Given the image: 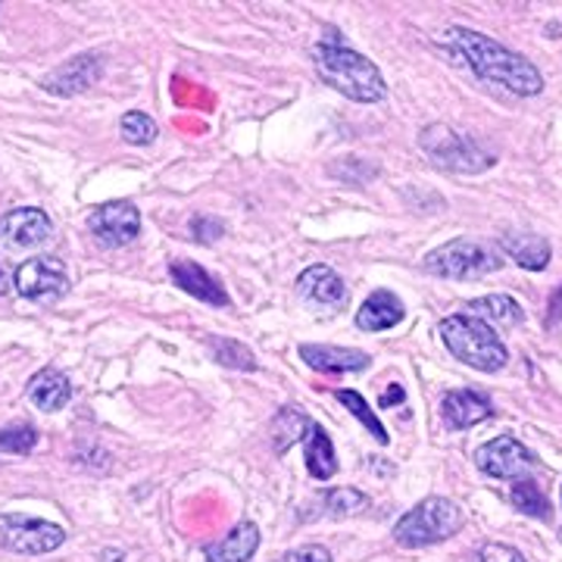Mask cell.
<instances>
[{"label":"cell","instance_id":"obj_9","mask_svg":"<svg viewBox=\"0 0 562 562\" xmlns=\"http://www.w3.org/2000/svg\"><path fill=\"white\" fill-rule=\"evenodd\" d=\"M50 235H54V222L47 220L44 210H35V206L10 210L0 220V244L10 250H35L50 241Z\"/></svg>","mask_w":562,"mask_h":562},{"label":"cell","instance_id":"obj_24","mask_svg":"<svg viewBox=\"0 0 562 562\" xmlns=\"http://www.w3.org/2000/svg\"><path fill=\"white\" fill-rule=\"evenodd\" d=\"M306 428H310V419L303 416V413H297V409H281L279 416H276V422H272V438H276V450L279 453H284L288 447L294 441H301L303 435H306Z\"/></svg>","mask_w":562,"mask_h":562},{"label":"cell","instance_id":"obj_5","mask_svg":"<svg viewBox=\"0 0 562 562\" xmlns=\"http://www.w3.org/2000/svg\"><path fill=\"white\" fill-rule=\"evenodd\" d=\"M419 147L425 150V157L435 162L438 169H447V172H460V176H475V172H484L494 157L479 147L472 138H465L460 132L447 128L441 122L428 125L419 135Z\"/></svg>","mask_w":562,"mask_h":562},{"label":"cell","instance_id":"obj_19","mask_svg":"<svg viewBox=\"0 0 562 562\" xmlns=\"http://www.w3.org/2000/svg\"><path fill=\"white\" fill-rule=\"evenodd\" d=\"M72 397V384L60 369H41L38 375L29 382V401L44 413H57Z\"/></svg>","mask_w":562,"mask_h":562},{"label":"cell","instance_id":"obj_25","mask_svg":"<svg viewBox=\"0 0 562 562\" xmlns=\"http://www.w3.org/2000/svg\"><path fill=\"white\" fill-rule=\"evenodd\" d=\"M322 503H325L328 516L347 519V516H360L362 509L369 506V497L360 494V491H353V487H335V491L322 494Z\"/></svg>","mask_w":562,"mask_h":562},{"label":"cell","instance_id":"obj_27","mask_svg":"<svg viewBox=\"0 0 562 562\" xmlns=\"http://www.w3.org/2000/svg\"><path fill=\"white\" fill-rule=\"evenodd\" d=\"M338 401H341L344 406H347V409H350V413H353V416L362 422V428H366V431H369L375 441L379 443L391 441V438H387V431H384V425L379 422V416L369 409V403L362 401L357 391H338Z\"/></svg>","mask_w":562,"mask_h":562},{"label":"cell","instance_id":"obj_14","mask_svg":"<svg viewBox=\"0 0 562 562\" xmlns=\"http://www.w3.org/2000/svg\"><path fill=\"white\" fill-rule=\"evenodd\" d=\"M169 276H172V281L179 284L181 291H188L191 297L210 303V306H228L225 288H222L220 281L213 279L203 266H198V262L176 260L169 266Z\"/></svg>","mask_w":562,"mask_h":562},{"label":"cell","instance_id":"obj_33","mask_svg":"<svg viewBox=\"0 0 562 562\" xmlns=\"http://www.w3.org/2000/svg\"><path fill=\"white\" fill-rule=\"evenodd\" d=\"M403 401V387L401 384H391V387H387V391H384L382 394V406H394V403H401Z\"/></svg>","mask_w":562,"mask_h":562},{"label":"cell","instance_id":"obj_16","mask_svg":"<svg viewBox=\"0 0 562 562\" xmlns=\"http://www.w3.org/2000/svg\"><path fill=\"white\" fill-rule=\"evenodd\" d=\"M443 422L453 428V431H460V428H472V425H479L484 422L494 409H491V403L484 401L482 394H475V391H450V394H443Z\"/></svg>","mask_w":562,"mask_h":562},{"label":"cell","instance_id":"obj_2","mask_svg":"<svg viewBox=\"0 0 562 562\" xmlns=\"http://www.w3.org/2000/svg\"><path fill=\"white\" fill-rule=\"evenodd\" d=\"M313 63L319 69V76L325 85H331L335 91H341L344 98L357 103H379L387 94L379 66L357 54L347 44H331L322 41L319 47L313 50Z\"/></svg>","mask_w":562,"mask_h":562},{"label":"cell","instance_id":"obj_13","mask_svg":"<svg viewBox=\"0 0 562 562\" xmlns=\"http://www.w3.org/2000/svg\"><path fill=\"white\" fill-rule=\"evenodd\" d=\"M297 291L303 301L316 303V306H331L338 310L347 303V288H344L341 276L328 266H310L297 279Z\"/></svg>","mask_w":562,"mask_h":562},{"label":"cell","instance_id":"obj_29","mask_svg":"<svg viewBox=\"0 0 562 562\" xmlns=\"http://www.w3.org/2000/svg\"><path fill=\"white\" fill-rule=\"evenodd\" d=\"M38 443V431L32 425H10V428H0V450L3 453H29L32 447Z\"/></svg>","mask_w":562,"mask_h":562},{"label":"cell","instance_id":"obj_12","mask_svg":"<svg viewBox=\"0 0 562 562\" xmlns=\"http://www.w3.org/2000/svg\"><path fill=\"white\" fill-rule=\"evenodd\" d=\"M101 66L103 60L98 54H81L76 60L63 63L60 69H54L47 79H44V88L60 94V98H69V94H79L85 88H91L94 81L101 79Z\"/></svg>","mask_w":562,"mask_h":562},{"label":"cell","instance_id":"obj_8","mask_svg":"<svg viewBox=\"0 0 562 562\" xmlns=\"http://www.w3.org/2000/svg\"><path fill=\"white\" fill-rule=\"evenodd\" d=\"M0 541L13 553L41 557V553L57 550L66 541V531L60 525L32 519V516H3L0 519Z\"/></svg>","mask_w":562,"mask_h":562},{"label":"cell","instance_id":"obj_17","mask_svg":"<svg viewBox=\"0 0 562 562\" xmlns=\"http://www.w3.org/2000/svg\"><path fill=\"white\" fill-rule=\"evenodd\" d=\"M301 357L306 366L319 372H360L369 366V357L362 350H344V347H328V344H303Z\"/></svg>","mask_w":562,"mask_h":562},{"label":"cell","instance_id":"obj_6","mask_svg":"<svg viewBox=\"0 0 562 562\" xmlns=\"http://www.w3.org/2000/svg\"><path fill=\"white\" fill-rule=\"evenodd\" d=\"M501 266L503 260L487 247V244L469 241V238L443 244L435 254H428V260H425V269H428V272L453 281L484 279V276L497 272Z\"/></svg>","mask_w":562,"mask_h":562},{"label":"cell","instance_id":"obj_15","mask_svg":"<svg viewBox=\"0 0 562 562\" xmlns=\"http://www.w3.org/2000/svg\"><path fill=\"white\" fill-rule=\"evenodd\" d=\"M260 547V528L254 522L235 525L225 538L206 547L210 562H247Z\"/></svg>","mask_w":562,"mask_h":562},{"label":"cell","instance_id":"obj_23","mask_svg":"<svg viewBox=\"0 0 562 562\" xmlns=\"http://www.w3.org/2000/svg\"><path fill=\"white\" fill-rule=\"evenodd\" d=\"M513 506L519 509V513H525V516H531V519H550V503H547V497H543V491L538 487L535 482H528V479H522V482L513 484Z\"/></svg>","mask_w":562,"mask_h":562},{"label":"cell","instance_id":"obj_21","mask_svg":"<svg viewBox=\"0 0 562 562\" xmlns=\"http://www.w3.org/2000/svg\"><path fill=\"white\" fill-rule=\"evenodd\" d=\"M403 319V303L401 297H394L391 291H375L369 294L366 303L357 313V325L362 331H384V328H394Z\"/></svg>","mask_w":562,"mask_h":562},{"label":"cell","instance_id":"obj_22","mask_svg":"<svg viewBox=\"0 0 562 562\" xmlns=\"http://www.w3.org/2000/svg\"><path fill=\"white\" fill-rule=\"evenodd\" d=\"M469 316L487 322L491 328H513L525 319L522 306L513 301L509 294H487L469 303Z\"/></svg>","mask_w":562,"mask_h":562},{"label":"cell","instance_id":"obj_7","mask_svg":"<svg viewBox=\"0 0 562 562\" xmlns=\"http://www.w3.org/2000/svg\"><path fill=\"white\" fill-rule=\"evenodd\" d=\"M13 288L32 303H57L69 291V269L57 257H32L13 272Z\"/></svg>","mask_w":562,"mask_h":562},{"label":"cell","instance_id":"obj_26","mask_svg":"<svg viewBox=\"0 0 562 562\" xmlns=\"http://www.w3.org/2000/svg\"><path fill=\"white\" fill-rule=\"evenodd\" d=\"M210 350H213V357H216L222 366H228V369H244V372H254V369H257L254 353H250V350H247L241 341L210 338Z\"/></svg>","mask_w":562,"mask_h":562},{"label":"cell","instance_id":"obj_4","mask_svg":"<svg viewBox=\"0 0 562 562\" xmlns=\"http://www.w3.org/2000/svg\"><path fill=\"white\" fill-rule=\"evenodd\" d=\"M460 525L462 513L457 503L443 501V497H428L403 516L394 528V538L403 547H431V543L453 538L460 531Z\"/></svg>","mask_w":562,"mask_h":562},{"label":"cell","instance_id":"obj_34","mask_svg":"<svg viewBox=\"0 0 562 562\" xmlns=\"http://www.w3.org/2000/svg\"><path fill=\"white\" fill-rule=\"evenodd\" d=\"M10 291V284H7V269L0 266V294H7Z\"/></svg>","mask_w":562,"mask_h":562},{"label":"cell","instance_id":"obj_1","mask_svg":"<svg viewBox=\"0 0 562 562\" xmlns=\"http://www.w3.org/2000/svg\"><path fill=\"white\" fill-rule=\"evenodd\" d=\"M447 41L457 47L462 60L469 63V69L484 81H497L503 88H509L513 94L531 98L543 88L541 72L535 63H528L522 54L503 47L501 41L487 38L482 32H469V29H450Z\"/></svg>","mask_w":562,"mask_h":562},{"label":"cell","instance_id":"obj_10","mask_svg":"<svg viewBox=\"0 0 562 562\" xmlns=\"http://www.w3.org/2000/svg\"><path fill=\"white\" fill-rule=\"evenodd\" d=\"M88 225H91L94 238L106 244V247H125V244H132L138 238L140 213L138 206H132L128 201L103 203V206H98L91 213Z\"/></svg>","mask_w":562,"mask_h":562},{"label":"cell","instance_id":"obj_18","mask_svg":"<svg viewBox=\"0 0 562 562\" xmlns=\"http://www.w3.org/2000/svg\"><path fill=\"white\" fill-rule=\"evenodd\" d=\"M501 247L506 257L519 262L528 272H541L550 266V241L535 235V232H513V235H503Z\"/></svg>","mask_w":562,"mask_h":562},{"label":"cell","instance_id":"obj_32","mask_svg":"<svg viewBox=\"0 0 562 562\" xmlns=\"http://www.w3.org/2000/svg\"><path fill=\"white\" fill-rule=\"evenodd\" d=\"M191 235H194V238H198V241H203V244L216 241V238L222 235V222L194 220V222H191Z\"/></svg>","mask_w":562,"mask_h":562},{"label":"cell","instance_id":"obj_11","mask_svg":"<svg viewBox=\"0 0 562 562\" xmlns=\"http://www.w3.org/2000/svg\"><path fill=\"white\" fill-rule=\"evenodd\" d=\"M531 462L535 460H531L528 447L516 438H509V435L494 438V441H487L475 450V465L491 479H519Z\"/></svg>","mask_w":562,"mask_h":562},{"label":"cell","instance_id":"obj_30","mask_svg":"<svg viewBox=\"0 0 562 562\" xmlns=\"http://www.w3.org/2000/svg\"><path fill=\"white\" fill-rule=\"evenodd\" d=\"M482 562H525V560L516 547H506V543H487V547H482Z\"/></svg>","mask_w":562,"mask_h":562},{"label":"cell","instance_id":"obj_20","mask_svg":"<svg viewBox=\"0 0 562 562\" xmlns=\"http://www.w3.org/2000/svg\"><path fill=\"white\" fill-rule=\"evenodd\" d=\"M303 457H306V469L316 482H328L335 472H338V460H335V447H331V438L325 435V428L313 425L306 428L303 435Z\"/></svg>","mask_w":562,"mask_h":562},{"label":"cell","instance_id":"obj_3","mask_svg":"<svg viewBox=\"0 0 562 562\" xmlns=\"http://www.w3.org/2000/svg\"><path fill=\"white\" fill-rule=\"evenodd\" d=\"M441 338L443 347L465 366L479 369V372H501L509 353L497 338V331L487 322L475 319L469 313L460 316H447L441 322Z\"/></svg>","mask_w":562,"mask_h":562},{"label":"cell","instance_id":"obj_28","mask_svg":"<svg viewBox=\"0 0 562 562\" xmlns=\"http://www.w3.org/2000/svg\"><path fill=\"white\" fill-rule=\"evenodd\" d=\"M120 132L122 138L128 140V144H150V140L157 138V122L150 120L147 113H138V110H132V113H125L120 122Z\"/></svg>","mask_w":562,"mask_h":562},{"label":"cell","instance_id":"obj_31","mask_svg":"<svg viewBox=\"0 0 562 562\" xmlns=\"http://www.w3.org/2000/svg\"><path fill=\"white\" fill-rule=\"evenodd\" d=\"M279 562H331V553L325 547H301V550L284 553Z\"/></svg>","mask_w":562,"mask_h":562}]
</instances>
